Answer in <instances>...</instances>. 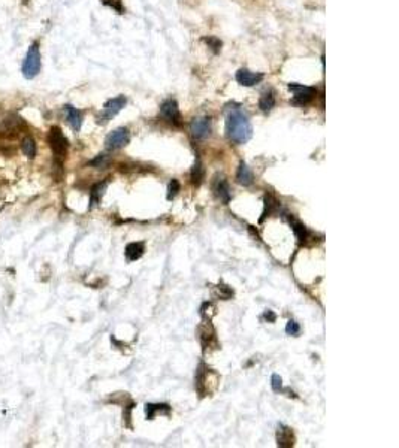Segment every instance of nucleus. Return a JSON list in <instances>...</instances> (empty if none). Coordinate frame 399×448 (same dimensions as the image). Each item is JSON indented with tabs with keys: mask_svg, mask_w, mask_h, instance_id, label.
<instances>
[{
	"mask_svg": "<svg viewBox=\"0 0 399 448\" xmlns=\"http://www.w3.org/2000/svg\"><path fill=\"white\" fill-rule=\"evenodd\" d=\"M226 135L236 145L247 144L253 136V127H252V121H250L248 114L239 108H233L227 112Z\"/></svg>",
	"mask_w": 399,
	"mask_h": 448,
	"instance_id": "obj_1",
	"label": "nucleus"
},
{
	"mask_svg": "<svg viewBox=\"0 0 399 448\" xmlns=\"http://www.w3.org/2000/svg\"><path fill=\"white\" fill-rule=\"evenodd\" d=\"M40 66H42V62H40V51H39V43H33L27 54H26V59L23 62V75L26 79H33L39 72H40Z\"/></svg>",
	"mask_w": 399,
	"mask_h": 448,
	"instance_id": "obj_2",
	"label": "nucleus"
},
{
	"mask_svg": "<svg viewBox=\"0 0 399 448\" xmlns=\"http://www.w3.org/2000/svg\"><path fill=\"white\" fill-rule=\"evenodd\" d=\"M289 90L293 93L291 103L297 105V106L308 105L317 96V88L316 87H307V85H302V84H289Z\"/></svg>",
	"mask_w": 399,
	"mask_h": 448,
	"instance_id": "obj_3",
	"label": "nucleus"
},
{
	"mask_svg": "<svg viewBox=\"0 0 399 448\" xmlns=\"http://www.w3.org/2000/svg\"><path fill=\"white\" fill-rule=\"evenodd\" d=\"M127 103V99L124 96H118L114 99H109L108 102L104 105L102 112L97 115V123L99 124H107L109 120H112L118 112L121 111Z\"/></svg>",
	"mask_w": 399,
	"mask_h": 448,
	"instance_id": "obj_4",
	"label": "nucleus"
},
{
	"mask_svg": "<svg viewBox=\"0 0 399 448\" xmlns=\"http://www.w3.org/2000/svg\"><path fill=\"white\" fill-rule=\"evenodd\" d=\"M48 144L53 152L56 154V157H65L69 148V142L59 127H51L48 133Z\"/></svg>",
	"mask_w": 399,
	"mask_h": 448,
	"instance_id": "obj_5",
	"label": "nucleus"
},
{
	"mask_svg": "<svg viewBox=\"0 0 399 448\" xmlns=\"http://www.w3.org/2000/svg\"><path fill=\"white\" fill-rule=\"evenodd\" d=\"M211 118L210 117H196L190 123V132L194 139H207L211 135Z\"/></svg>",
	"mask_w": 399,
	"mask_h": 448,
	"instance_id": "obj_6",
	"label": "nucleus"
},
{
	"mask_svg": "<svg viewBox=\"0 0 399 448\" xmlns=\"http://www.w3.org/2000/svg\"><path fill=\"white\" fill-rule=\"evenodd\" d=\"M130 141V133L126 127L115 129L109 133L105 139V147L108 149H120L126 147Z\"/></svg>",
	"mask_w": 399,
	"mask_h": 448,
	"instance_id": "obj_7",
	"label": "nucleus"
},
{
	"mask_svg": "<svg viewBox=\"0 0 399 448\" xmlns=\"http://www.w3.org/2000/svg\"><path fill=\"white\" fill-rule=\"evenodd\" d=\"M160 115L174 126H181V112L175 99H168L160 105Z\"/></svg>",
	"mask_w": 399,
	"mask_h": 448,
	"instance_id": "obj_8",
	"label": "nucleus"
},
{
	"mask_svg": "<svg viewBox=\"0 0 399 448\" xmlns=\"http://www.w3.org/2000/svg\"><path fill=\"white\" fill-rule=\"evenodd\" d=\"M213 191L216 194L218 200H221L223 203H229L230 200V187L227 184L224 177H216L214 183H213Z\"/></svg>",
	"mask_w": 399,
	"mask_h": 448,
	"instance_id": "obj_9",
	"label": "nucleus"
},
{
	"mask_svg": "<svg viewBox=\"0 0 399 448\" xmlns=\"http://www.w3.org/2000/svg\"><path fill=\"white\" fill-rule=\"evenodd\" d=\"M236 81L244 87H254L263 81V74L252 72L248 69H239L236 72Z\"/></svg>",
	"mask_w": 399,
	"mask_h": 448,
	"instance_id": "obj_10",
	"label": "nucleus"
},
{
	"mask_svg": "<svg viewBox=\"0 0 399 448\" xmlns=\"http://www.w3.org/2000/svg\"><path fill=\"white\" fill-rule=\"evenodd\" d=\"M277 445L278 447L287 448L294 445V435L287 426L280 424L277 429Z\"/></svg>",
	"mask_w": 399,
	"mask_h": 448,
	"instance_id": "obj_11",
	"label": "nucleus"
},
{
	"mask_svg": "<svg viewBox=\"0 0 399 448\" xmlns=\"http://www.w3.org/2000/svg\"><path fill=\"white\" fill-rule=\"evenodd\" d=\"M65 111V115H66V120L69 123V126L72 127L75 132H79L81 130V126H82V114L78 111L76 108H73L72 105H66L63 108Z\"/></svg>",
	"mask_w": 399,
	"mask_h": 448,
	"instance_id": "obj_12",
	"label": "nucleus"
},
{
	"mask_svg": "<svg viewBox=\"0 0 399 448\" xmlns=\"http://www.w3.org/2000/svg\"><path fill=\"white\" fill-rule=\"evenodd\" d=\"M275 103H277V100H275L274 91L272 90H268V91L262 93V96L259 99V109L262 112H265V114H268V112H271L275 108Z\"/></svg>",
	"mask_w": 399,
	"mask_h": 448,
	"instance_id": "obj_13",
	"label": "nucleus"
},
{
	"mask_svg": "<svg viewBox=\"0 0 399 448\" xmlns=\"http://www.w3.org/2000/svg\"><path fill=\"white\" fill-rule=\"evenodd\" d=\"M236 180H238V183L241 184V186H252L254 181L253 178V174H252V171H250V167L244 163V161H241V164H239V167H238V172H236Z\"/></svg>",
	"mask_w": 399,
	"mask_h": 448,
	"instance_id": "obj_14",
	"label": "nucleus"
},
{
	"mask_svg": "<svg viewBox=\"0 0 399 448\" xmlns=\"http://www.w3.org/2000/svg\"><path fill=\"white\" fill-rule=\"evenodd\" d=\"M145 247L142 242H132L126 247V257L129 261H135L142 257Z\"/></svg>",
	"mask_w": 399,
	"mask_h": 448,
	"instance_id": "obj_15",
	"label": "nucleus"
},
{
	"mask_svg": "<svg viewBox=\"0 0 399 448\" xmlns=\"http://www.w3.org/2000/svg\"><path fill=\"white\" fill-rule=\"evenodd\" d=\"M157 412H160V414H169L171 412V407L166 405V404H146L145 414L148 420H153Z\"/></svg>",
	"mask_w": 399,
	"mask_h": 448,
	"instance_id": "obj_16",
	"label": "nucleus"
},
{
	"mask_svg": "<svg viewBox=\"0 0 399 448\" xmlns=\"http://www.w3.org/2000/svg\"><path fill=\"white\" fill-rule=\"evenodd\" d=\"M107 186H108V181H104V183H99V184H96V186L91 188V205H90V208H93L94 205L99 203L101 197H102L104 193H105Z\"/></svg>",
	"mask_w": 399,
	"mask_h": 448,
	"instance_id": "obj_17",
	"label": "nucleus"
},
{
	"mask_svg": "<svg viewBox=\"0 0 399 448\" xmlns=\"http://www.w3.org/2000/svg\"><path fill=\"white\" fill-rule=\"evenodd\" d=\"M21 149L24 152V155H27L29 158H35L36 157V144L32 138H24L21 142Z\"/></svg>",
	"mask_w": 399,
	"mask_h": 448,
	"instance_id": "obj_18",
	"label": "nucleus"
},
{
	"mask_svg": "<svg viewBox=\"0 0 399 448\" xmlns=\"http://www.w3.org/2000/svg\"><path fill=\"white\" fill-rule=\"evenodd\" d=\"M202 180H204V167L201 164V160L197 158L193 169H191V181H193V184L199 186L202 183Z\"/></svg>",
	"mask_w": 399,
	"mask_h": 448,
	"instance_id": "obj_19",
	"label": "nucleus"
},
{
	"mask_svg": "<svg viewBox=\"0 0 399 448\" xmlns=\"http://www.w3.org/2000/svg\"><path fill=\"white\" fill-rule=\"evenodd\" d=\"M290 224H291V229H293V232H294V235H296V238L302 242V241H305L307 239V236H308V232H307V229H305V226L304 224H301L299 221H294V220H290Z\"/></svg>",
	"mask_w": 399,
	"mask_h": 448,
	"instance_id": "obj_20",
	"label": "nucleus"
},
{
	"mask_svg": "<svg viewBox=\"0 0 399 448\" xmlns=\"http://www.w3.org/2000/svg\"><path fill=\"white\" fill-rule=\"evenodd\" d=\"M277 206V200L272 197V196H266L265 197V211H263V215H262V218H260V223L272 212V209Z\"/></svg>",
	"mask_w": 399,
	"mask_h": 448,
	"instance_id": "obj_21",
	"label": "nucleus"
},
{
	"mask_svg": "<svg viewBox=\"0 0 399 448\" xmlns=\"http://www.w3.org/2000/svg\"><path fill=\"white\" fill-rule=\"evenodd\" d=\"M178 191H180V183L177 180H172L168 186V194H166L168 200H172L178 194Z\"/></svg>",
	"mask_w": 399,
	"mask_h": 448,
	"instance_id": "obj_22",
	"label": "nucleus"
},
{
	"mask_svg": "<svg viewBox=\"0 0 399 448\" xmlns=\"http://www.w3.org/2000/svg\"><path fill=\"white\" fill-rule=\"evenodd\" d=\"M216 295H217L220 299H223V300H227V299H230L233 296V292H232L227 286L220 284V286H217V292H216Z\"/></svg>",
	"mask_w": 399,
	"mask_h": 448,
	"instance_id": "obj_23",
	"label": "nucleus"
},
{
	"mask_svg": "<svg viewBox=\"0 0 399 448\" xmlns=\"http://www.w3.org/2000/svg\"><path fill=\"white\" fill-rule=\"evenodd\" d=\"M271 385H272V390L274 391H281L283 390V379L280 375L274 373L272 378H271Z\"/></svg>",
	"mask_w": 399,
	"mask_h": 448,
	"instance_id": "obj_24",
	"label": "nucleus"
},
{
	"mask_svg": "<svg viewBox=\"0 0 399 448\" xmlns=\"http://www.w3.org/2000/svg\"><path fill=\"white\" fill-rule=\"evenodd\" d=\"M205 42L208 43V46L214 51V52H218L220 48H221V42L218 40L217 37H205Z\"/></svg>",
	"mask_w": 399,
	"mask_h": 448,
	"instance_id": "obj_25",
	"label": "nucleus"
},
{
	"mask_svg": "<svg viewBox=\"0 0 399 448\" xmlns=\"http://www.w3.org/2000/svg\"><path fill=\"white\" fill-rule=\"evenodd\" d=\"M286 332H287V335L296 336L299 332H301V327H299V324H297L296 321L290 320V321L287 323V326H286Z\"/></svg>",
	"mask_w": 399,
	"mask_h": 448,
	"instance_id": "obj_26",
	"label": "nucleus"
},
{
	"mask_svg": "<svg viewBox=\"0 0 399 448\" xmlns=\"http://www.w3.org/2000/svg\"><path fill=\"white\" fill-rule=\"evenodd\" d=\"M108 164V158H107V155H99L96 160H93L91 161V166H94V167H99V169H104L105 166Z\"/></svg>",
	"mask_w": 399,
	"mask_h": 448,
	"instance_id": "obj_27",
	"label": "nucleus"
},
{
	"mask_svg": "<svg viewBox=\"0 0 399 448\" xmlns=\"http://www.w3.org/2000/svg\"><path fill=\"white\" fill-rule=\"evenodd\" d=\"M265 318H266L268 321L274 323V321H275V314H274L272 311H266V312H265Z\"/></svg>",
	"mask_w": 399,
	"mask_h": 448,
	"instance_id": "obj_28",
	"label": "nucleus"
}]
</instances>
